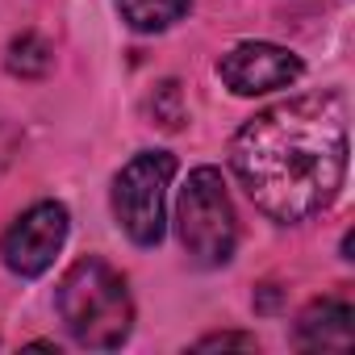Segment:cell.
<instances>
[{
	"instance_id": "cell-3",
	"label": "cell",
	"mask_w": 355,
	"mask_h": 355,
	"mask_svg": "<svg viewBox=\"0 0 355 355\" xmlns=\"http://www.w3.org/2000/svg\"><path fill=\"white\" fill-rule=\"evenodd\" d=\"M175 230H180V243L193 263L201 268L230 263L239 247V222H234V205L218 167L189 171L180 197H175Z\"/></svg>"
},
{
	"instance_id": "cell-2",
	"label": "cell",
	"mask_w": 355,
	"mask_h": 355,
	"mask_svg": "<svg viewBox=\"0 0 355 355\" xmlns=\"http://www.w3.org/2000/svg\"><path fill=\"white\" fill-rule=\"evenodd\" d=\"M55 309L67 334L88 351H113L134 330V297L125 288V276L96 255L76 259L63 272L55 288Z\"/></svg>"
},
{
	"instance_id": "cell-4",
	"label": "cell",
	"mask_w": 355,
	"mask_h": 355,
	"mask_svg": "<svg viewBox=\"0 0 355 355\" xmlns=\"http://www.w3.org/2000/svg\"><path fill=\"white\" fill-rule=\"evenodd\" d=\"M175 175V155L138 150L113 175V218L130 243L155 247L167 230V189Z\"/></svg>"
},
{
	"instance_id": "cell-6",
	"label": "cell",
	"mask_w": 355,
	"mask_h": 355,
	"mask_svg": "<svg viewBox=\"0 0 355 355\" xmlns=\"http://www.w3.org/2000/svg\"><path fill=\"white\" fill-rule=\"evenodd\" d=\"M301 59L276 42H239L218 59V76L234 96H263L301 80Z\"/></svg>"
},
{
	"instance_id": "cell-9",
	"label": "cell",
	"mask_w": 355,
	"mask_h": 355,
	"mask_svg": "<svg viewBox=\"0 0 355 355\" xmlns=\"http://www.w3.org/2000/svg\"><path fill=\"white\" fill-rule=\"evenodd\" d=\"M5 67H9V76L42 80V76L55 67V46H51L42 34L26 30V34H17V38L9 42V51H5Z\"/></svg>"
},
{
	"instance_id": "cell-11",
	"label": "cell",
	"mask_w": 355,
	"mask_h": 355,
	"mask_svg": "<svg viewBox=\"0 0 355 355\" xmlns=\"http://www.w3.org/2000/svg\"><path fill=\"white\" fill-rule=\"evenodd\" d=\"M214 347H243V351H255L259 343H255L251 334H209V338L197 343V351H214Z\"/></svg>"
},
{
	"instance_id": "cell-5",
	"label": "cell",
	"mask_w": 355,
	"mask_h": 355,
	"mask_svg": "<svg viewBox=\"0 0 355 355\" xmlns=\"http://www.w3.org/2000/svg\"><path fill=\"white\" fill-rule=\"evenodd\" d=\"M67 230H71L67 205L63 201H38L5 230L0 259H5V268L13 276H42L55 263V255L63 251Z\"/></svg>"
},
{
	"instance_id": "cell-10",
	"label": "cell",
	"mask_w": 355,
	"mask_h": 355,
	"mask_svg": "<svg viewBox=\"0 0 355 355\" xmlns=\"http://www.w3.org/2000/svg\"><path fill=\"white\" fill-rule=\"evenodd\" d=\"M150 117H155L163 130H180V121H184V101H180V84H175V80H167V84H159V88L150 92Z\"/></svg>"
},
{
	"instance_id": "cell-8",
	"label": "cell",
	"mask_w": 355,
	"mask_h": 355,
	"mask_svg": "<svg viewBox=\"0 0 355 355\" xmlns=\"http://www.w3.org/2000/svg\"><path fill=\"white\" fill-rule=\"evenodd\" d=\"M193 0H117V13L138 34H159L189 13Z\"/></svg>"
},
{
	"instance_id": "cell-7",
	"label": "cell",
	"mask_w": 355,
	"mask_h": 355,
	"mask_svg": "<svg viewBox=\"0 0 355 355\" xmlns=\"http://www.w3.org/2000/svg\"><path fill=\"white\" fill-rule=\"evenodd\" d=\"M297 343L309 351H347L355 343V309L347 297L309 301L297 318Z\"/></svg>"
},
{
	"instance_id": "cell-1",
	"label": "cell",
	"mask_w": 355,
	"mask_h": 355,
	"mask_svg": "<svg viewBox=\"0 0 355 355\" xmlns=\"http://www.w3.org/2000/svg\"><path fill=\"white\" fill-rule=\"evenodd\" d=\"M230 167L272 222L322 214L347 180V105L338 92L280 101L230 142Z\"/></svg>"
}]
</instances>
